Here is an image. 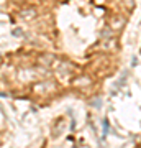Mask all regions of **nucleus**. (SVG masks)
I'll return each instance as SVG.
<instances>
[{
	"label": "nucleus",
	"instance_id": "nucleus-1",
	"mask_svg": "<svg viewBox=\"0 0 141 148\" xmlns=\"http://www.w3.org/2000/svg\"><path fill=\"white\" fill-rule=\"evenodd\" d=\"M20 15L25 16V20H30V18H33L36 13H35V10H23V12H20Z\"/></svg>",
	"mask_w": 141,
	"mask_h": 148
},
{
	"label": "nucleus",
	"instance_id": "nucleus-2",
	"mask_svg": "<svg viewBox=\"0 0 141 148\" xmlns=\"http://www.w3.org/2000/svg\"><path fill=\"white\" fill-rule=\"evenodd\" d=\"M13 36H21V30H15L13 32Z\"/></svg>",
	"mask_w": 141,
	"mask_h": 148
}]
</instances>
